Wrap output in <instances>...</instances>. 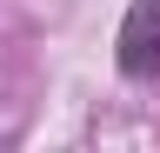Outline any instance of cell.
<instances>
[{
  "instance_id": "cell-1",
  "label": "cell",
  "mask_w": 160,
  "mask_h": 153,
  "mask_svg": "<svg viewBox=\"0 0 160 153\" xmlns=\"http://www.w3.org/2000/svg\"><path fill=\"white\" fill-rule=\"evenodd\" d=\"M113 67L127 80H160V0H127L113 33Z\"/></svg>"
}]
</instances>
